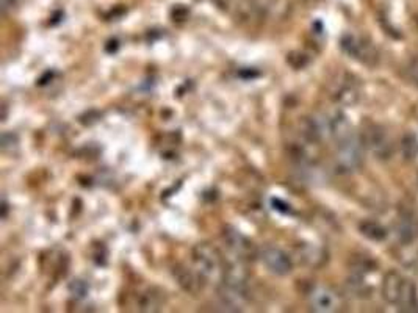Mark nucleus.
I'll return each instance as SVG.
<instances>
[{"instance_id": "1", "label": "nucleus", "mask_w": 418, "mask_h": 313, "mask_svg": "<svg viewBox=\"0 0 418 313\" xmlns=\"http://www.w3.org/2000/svg\"><path fill=\"white\" fill-rule=\"evenodd\" d=\"M337 162L343 171H353V169L359 168V164L362 163L360 142L356 138H351V136H345L342 145L339 147Z\"/></svg>"}, {"instance_id": "2", "label": "nucleus", "mask_w": 418, "mask_h": 313, "mask_svg": "<svg viewBox=\"0 0 418 313\" xmlns=\"http://www.w3.org/2000/svg\"><path fill=\"white\" fill-rule=\"evenodd\" d=\"M406 279L397 271H390L386 274L382 281V298L387 301L389 304L398 305L401 293H403Z\"/></svg>"}, {"instance_id": "3", "label": "nucleus", "mask_w": 418, "mask_h": 313, "mask_svg": "<svg viewBox=\"0 0 418 313\" xmlns=\"http://www.w3.org/2000/svg\"><path fill=\"white\" fill-rule=\"evenodd\" d=\"M399 241L403 245H410L418 238V218L412 213H404L399 218L397 227Z\"/></svg>"}, {"instance_id": "4", "label": "nucleus", "mask_w": 418, "mask_h": 313, "mask_svg": "<svg viewBox=\"0 0 418 313\" xmlns=\"http://www.w3.org/2000/svg\"><path fill=\"white\" fill-rule=\"evenodd\" d=\"M368 146L371 147V151L376 153L378 158H389L393 152V146L387 135L384 134L381 129H375L370 134V140H368Z\"/></svg>"}, {"instance_id": "5", "label": "nucleus", "mask_w": 418, "mask_h": 313, "mask_svg": "<svg viewBox=\"0 0 418 313\" xmlns=\"http://www.w3.org/2000/svg\"><path fill=\"white\" fill-rule=\"evenodd\" d=\"M263 260H265L267 266L273 273L285 274V273L290 271V260L282 254V252L278 251V249L267 251L265 255H263Z\"/></svg>"}, {"instance_id": "6", "label": "nucleus", "mask_w": 418, "mask_h": 313, "mask_svg": "<svg viewBox=\"0 0 418 313\" xmlns=\"http://www.w3.org/2000/svg\"><path fill=\"white\" fill-rule=\"evenodd\" d=\"M349 46H351V53H353L356 58L362 60V62L367 63V64H375L376 63L378 52H376V49L371 46V44L353 40V41H351Z\"/></svg>"}, {"instance_id": "7", "label": "nucleus", "mask_w": 418, "mask_h": 313, "mask_svg": "<svg viewBox=\"0 0 418 313\" xmlns=\"http://www.w3.org/2000/svg\"><path fill=\"white\" fill-rule=\"evenodd\" d=\"M335 296L326 288L317 290L312 296V305L318 312H331L335 309Z\"/></svg>"}, {"instance_id": "8", "label": "nucleus", "mask_w": 418, "mask_h": 313, "mask_svg": "<svg viewBox=\"0 0 418 313\" xmlns=\"http://www.w3.org/2000/svg\"><path fill=\"white\" fill-rule=\"evenodd\" d=\"M398 305L403 310H412L417 305V287L414 285V282H410L406 279L403 293H401L399 303Z\"/></svg>"}, {"instance_id": "9", "label": "nucleus", "mask_w": 418, "mask_h": 313, "mask_svg": "<svg viewBox=\"0 0 418 313\" xmlns=\"http://www.w3.org/2000/svg\"><path fill=\"white\" fill-rule=\"evenodd\" d=\"M360 230H362V234H364L367 238L375 240V241H382V240H386V237H387L386 229H384L381 224H378L375 221L362 223Z\"/></svg>"}, {"instance_id": "10", "label": "nucleus", "mask_w": 418, "mask_h": 313, "mask_svg": "<svg viewBox=\"0 0 418 313\" xmlns=\"http://www.w3.org/2000/svg\"><path fill=\"white\" fill-rule=\"evenodd\" d=\"M403 155L408 160H417L418 158V135L408 134L403 138Z\"/></svg>"}, {"instance_id": "11", "label": "nucleus", "mask_w": 418, "mask_h": 313, "mask_svg": "<svg viewBox=\"0 0 418 313\" xmlns=\"http://www.w3.org/2000/svg\"><path fill=\"white\" fill-rule=\"evenodd\" d=\"M406 75H408V79L412 82V84L418 86V58L412 60V62L408 64V68H406Z\"/></svg>"}, {"instance_id": "12", "label": "nucleus", "mask_w": 418, "mask_h": 313, "mask_svg": "<svg viewBox=\"0 0 418 313\" xmlns=\"http://www.w3.org/2000/svg\"><path fill=\"white\" fill-rule=\"evenodd\" d=\"M16 2V0H2V5H3V8L7 10L8 7H11V5H13Z\"/></svg>"}]
</instances>
